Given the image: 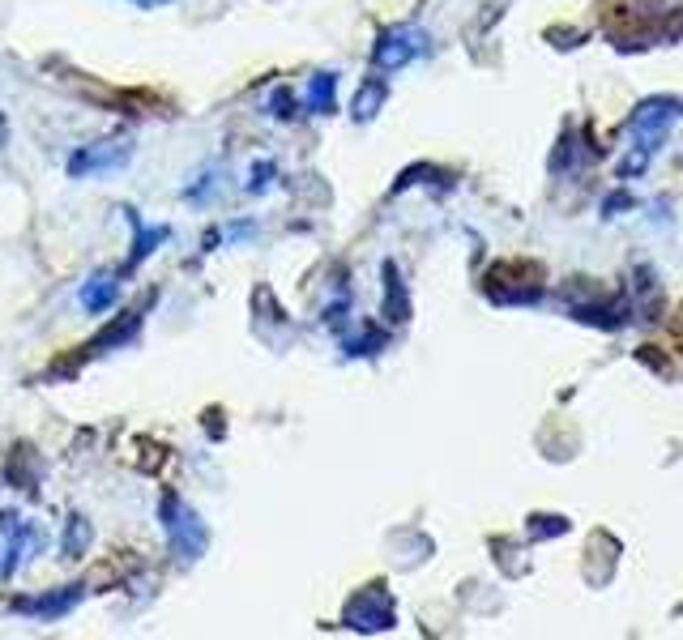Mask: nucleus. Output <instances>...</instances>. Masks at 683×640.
<instances>
[{"label":"nucleus","instance_id":"nucleus-5","mask_svg":"<svg viewBox=\"0 0 683 640\" xmlns=\"http://www.w3.org/2000/svg\"><path fill=\"white\" fill-rule=\"evenodd\" d=\"M0 530H5L9 534V555H5V576H13V572H18V564H22V559H30V555H35L39 551V530H35V525H30V521H18V517H13V512H0Z\"/></svg>","mask_w":683,"mask_h":640},{"label":"nucleus","instance_id":"nucleus-9","mask_svg":"<svg viewBox=\"0 0 683 640\" xmlns=\"http://www.w3.org/2000/svg\"><path fill=\"white\" fill-rule=\"evenodd\" d=\"M333 94H338V73H316L308 82L304 107L316 111V116H325V111H333Z\"/></svg>","mask_w":683,"mask_h":640},{"label":"nucleus","instance_id":"nucleus-2","mask_svg":"<svg viewBox=\"0 0 683 640\" xmlns=\"http://www.w3.org/2000/svg\"><path fill=\"white\" fill-rule=\"evenodd\" d=\"M346 623H351L355 632H385V628H393V598L380 585L363 589V594L346 606Z\"/></svg>","mask_w":683,"mask_h":640},{"label":"nucleus","instance_id":"nucleus-1","mask_svg":"<svg viewBox=\"0 0 683 640\" xmlns=\"http://www.w3.org/2000/svg\"><path fill=\"white\" fill-rule=\"evenodd\" d=\"M163 530L171 538V547H176V555H184V559H197L210 547V534H205L201 517L193 508H184L176 495H163Z\"/></svg>","mask_w":683,"mask_h":640},{"label":"nucleus","instance_id":"nucleus-3","mask_svg":"<svg viewBox=\"0 0 683 640\" xmlns=\"http://www.w3.org/2000/svg\"><path fill=\"white\" fill-rule=\"evenodd\" d=\"M427 47V35L419 26H397V30H385L376 43V64L380 69H402V64H410L415 56H423Z\"/></svg>","mask_w":683,"mask_h":640},{"label":"nucleus","instance_id":"nucleus-6","mask_svg":"<svg viewBox=\"0 0 683 640\" xmlns=\"http://www.w3.org/2000/svg\"><path fill=\"white\" fill-rule=\"evenodd\" d=\"M77 602H82V585H69V589H60V594L18 598V602H13V611H18V615H35V619H60V615H69Z\"/></svg>","mask_w":683,"mask_h":640},{"label":"nucleus","instance_id":"nucleus-8","mask_svg":"<svg viewBox=\"0 0 683 640\" xmlns=\"http://www.w3.org/2000/svg\"><path fill=\"white\" fill-rule=\"evenodd\" d=\"M111 303H116V278H111V274H99V278H90V282L82 286V308H86L90 316L107 312Z\"/></svg>","mask_w":683,"mask_h":640},{"label":"nucleus","instance_id":"nucleus-12","mask_svg":"<svg viewBox=\"0 0 683 640\" xmlns=\"http://www.w3.org/2000/svg\"><path fill=\"white\" fill-rule=\"evenodd\" d=\"M82 547H86V521H82V517H73V521H69V538H65V551H69V555H77Z\"/></svg>","mask_w":683,"mask_h":640},{"label":"nucleus","instance_id":"nucleus-13","mask_svg":"<svg viewBox=\"0 0 683 640\" xmlns=\"http://www.w3.org/2000/svg\"><path fill=\"white\" fill-rule=\"evenodd\" d=\"M129 5H137V9H158V5H167V0H129Z\"/></svg>","mask_w":683,"mask_h":640},{"label":"nucleus","instance_id":"nucleus-4","mask_svg":"<svg viewBox=\"0 0 683 640\" xmlns=\"http://www.w3.org/2000/svg\"><path fill=\"white\" fill-rule=\"evenodd\" d=\"M129 141H107V146H90L82 154L69 158V175H107V171H120L124 163H129Z\"/></svg>","mask_w":683,"mask_h":640},{"label":"nucleus","instance_id":"nucleus-11","mask_svg":"<svg viewBox=\"0 0 683 640\" xmlns=\"http://www.w3.org/2000/svg\"><path fill=\"white\" fill-rule=\"evenodd\" d=\"M380 99H385V86H368V90H359V99H355V120H372L376 116V107H380Z\"/></svg>","mask_w":683,"mask_h":640},{"label":"nucleus","instance_id":"nucleus-7","mask_svg":"<svg viewBox=\"0 0 683 640\" xmlns=\"http://www.w3.org/2000/svg\"><path fill=\"white\" fill-rule=\"evenodd\" d=\"M679 116V103L675 99H654L645 103L637 116H632V133H637L641 141H658L666 133V124H671Z\"/></svg>","mask_w":683,"mask_h":640},{"label":"nucleus","instance_id":"nucleus-10","mask_svg":"<svg viewBox=\"0 0 683 640\" xmlns=\"http://www.w3.org/2000/svg\"><path fill=\"white\" fill-rule=\"evenodd\" d=\"M124 214H129L133 231H137V239H133V256H129V269H133V265H141V261H146V256H150L158 244H163V239H167L171 231H167V227H141L133 210H124Z\"/></svg>","mask_w":683,"mask_h":640}]
</instances>
